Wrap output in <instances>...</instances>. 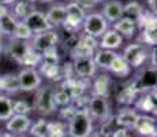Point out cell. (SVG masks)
Here are the masks:
<instances>
[{
    "label": "cell",
    "mask_w": 157,
    "mask_h": 137,
    "mask_svg": "<svg viewBox=\"0 0 157 137\" xmlns=\"http://www.w3.org/2000/svg\"><path fill=\"white\" fill-rule=\"evenodd\" d=\"M93 133L92 117L87 110H78L71 117L68 123V136L70 137H89Z\"/></svg>",
    "instance_id": "cell-1"
},
{
    "label": "cell",
    "mask_w": 157,
    "mask_h": 137,
    "mask_svg": "<svg viewBox=\"0 0 157 137\" xmlns=\"http://www.w3.org/2000/svg\"><path fill=\"white\" fill-rule=\"evenodd\" d=\"M85 10L79 3H70L66 6V21L63 23L66 30L74 33L82 26L83 21H85Z\"/></svg>",
    "instance_id": "cell-2"
},
{
    "label": "cell",
    "mask_w": 157,
    "mask_h": 137,
    "mask_svg": "<svg viewBox=\"0 0 157 137\" xmlns=\"http://www.w3.org/2000/svg\"><path fill=\"white\" fill-rule=\"evenodd\" d=\"M56 103L53 100V91L49 87L40 88L37 91V95H36L34 100V108L37 110L40 114L48 115L52 114L56 111Z\"/></svg>",
    "instance_id": "cell-3"
},
{
    "label": "cell",
    "mask_w": 157,
    "mask_h": 137,
    "mask_svg": "<svg viewBox=\"0 0 157 137\" xmlns=\"http://www.w3.org/2000/svg\"><path fill=\"white\" fill-rule=\"evenodd\" d=\"M87 112L92 118L100 119L101 122L108 121L111 118V108L107 102V97L92 96V99L87 102Z\"/></svg>",
    "instance_id": "cell-4"
},
{
    "label": "cell",
    "mask_w": 157,
    "mask_h": 137,
    "mask_svg": "<svg viewBox=\"0 0 157 137\" xmlns=\"http://www.w3.org/2000/svg\"><path fill=\"white\" fill-rule=\"evenodd\" d=\"M82 25L86 34L96 38L101 37L105 33V30L108 29V22L105 21V18L101 14H97V13L89 14L87 17H85V21H83Z\"/></svg>",
    "instance_id": "cell-5"
},
{
    "label": "cell",
    "mask_w": 157,
    "mask_h": 137,
    "mask_svg": "<svg viewBox=\"0 0 157 137\" xmlns=\"http://www.w3.org/2000/svg\"><path fill=\"white\" fill-rule=\"evenodd\" d=\"M149 51L144 44H130L123 52V59L128 63L130 67H140L141 65L147 59Z\"/></svg>",
    "instance_id": "cell-6"
},
{
    "label": "cell",
    "mask_w": 157,
    "mask_h": 137,
    "mask_svg": "<svg viewBox=\"0 0 157 137\" xmlns=\"http://www.w3.org/2000/svg\"><path fill=\"white\" fill-rule=\"evenodd\" d=\"M17 77L18 82H19V91L30 92V91L38 89V87L41 85V77L34 67H26L21 70V73Z\"/></svg>",
    "instance_id": "cell-7"
},
{
    "label": "cell",
    "mask_w": 157,
    "mask_h": 137,
    "mask_svg": "<svg viewBox=\"0 0 157 137\" xmlns=\"http://www.w3.org/2000/svg\"><path fill=\"white\" fill-rule=\"evenodd\" d=\"M57 40H59V36H57L56 32H53V30H47V32L37 33V34L34 36V38H33L30 47H32L33 50H36L37 52L43 54L47 50H49V48L56 47Z\"/></svg>",
    "instance_id": "cell-8"
},
{
    "label": "cell",
    "mask_w": 157,
    "mask_h": 137,
    "mask_svg": "<svg viewBox=\"0 0 157 137\" xmlns=\"http://www.w3.org/2000/svg\"><path fill=\"white\" fill-rule=\"evenodd\" d=\"M96 66L93 56H81L74 58L72 63V71L81 78H90L96 74Z\"/></svg>",
    "instance_id": "cell-9"
},
{
    "label": "cell",
    "mask_w": 157,
    "mask_h": 137,
    "mask_svg": "<svg viewBox=\"0 0 157 137\" xmlns=\"http://www.w3.org/2000/svg\"><path fill=\"white\" fill-rule=\"evenodd\" d=\"M23 22L28 25V27L32 30V33H41V32H47L51 30V25L47 19V15L40 13V11H32L28 17L23 19Z\"/></svg>",
    "instance_id": "cell-10"
},
{
    "label": "cell",
    "mask_w": 157,
    "mask_h": 137,
    "mask_svg": "<svg viewBox=\"0 0 157 137\" xmlns=\"http://www.w3.org/2000/svg\"><path fill=\"white\" fill-rule=\"evenodd\" d=\"M132 129L144 137H156V121L149 115H138Z\"/></svg>",
    "instance_id": "cell-11"
},
{
    "label": "cell",
    "mask_w": 157,
    "mask_h": 137,
    "mask_svg": "<svg viewBox=\"0 0 157 137\" xmlns=\"http://www.w3.org/2000/svg\"><path fill=\"white\" fill-rule=\"evenodd\" d=\"M8 122L6 125L8 133L13 135H21L25 133L26 130H29V127L32 126V121L28 115H19V114H14L10 119H7Z\"/></svg>",
    "instance_id": "cell-12"
},
{
    "label": "cell",
    "mask_w": 157,
    "mask_h": 137,
    "mask_svg": "<svg viewBox=\"0 0 157 137\" xmlns=\"http://www.w3.org/2000/svg\"><path fill=\"white\" fill-rule=\"evenodd\" d=\"M83 78H66L64 82H63L62 85V89H64L66 92L68 93V95L71 96V99H75V97L83 95V92H85L87 84L86 82L82 81Z\"/></svg>",
    "instance_id": "cell-13"
},
{
    "label": "cell",
    "mask_w": 157,
    "mask_h": 137,
    "mask_svg": "<svg viewBox=\"0 0 157 137\" xmlns=\"http://www.w3.org/2000/svg\"><path fill=\"white\" fill-rule=\"evenodd\" d=\"M30 50V45L26 42V40H19V38H13L8 44L7 52L11 58H14L18 63L22 62V59L25 58V55L28 54Z\"/></svg>",
    "instance_id": "cell-14"
},
{
    "label": "cell",
    "mask_w": 157,
    "mask_h": 137,
    "mask_svg": "<svg viewBox=\"0 0 157 137\" xmlns=\"http://www.w3.org/2000/svg\"><path fill=\"white\" fill-rule=\"evenodd\" d=\"M102 17L105 18L107 22H116L117 19L123 17V4L117 0L109 2L102 8Z\"/></svg>",
    "instance_id": "cell-15"
},
{
    "label": "cell",
    "mask_w": 157,
    "mask_h": 137,
    "mask_svg": "<svg viewBox=\"0 0 157 137\" xmlns=\"http://www.w3.org/2000/svg\"><path fill=\"white\" fill-rule=\"evenodd\" d=\"M123 41V37L119 34V33L116 32V30H105V33L101 36V41H100V47L102 50H116V48L120 47V44H122Z\"/></svg>",
    "instance_id": "cell-16"
},
{
    "label": "cell",
    "mask_w": 157,
    "mask_h": 137,
    "mask_svg": "<svg viewBox=\"0 0 157 137\" xmlns=\"http://www.w3.org/2000/svg\"><path fill=\"white\" fill-rule=\"evenodd\" d=\"M135 107L144 112H152L156 114V89L150 91V92L145 93L137 100Z\"/></svg>",
    "instance_id": "cell-17"
},
{
    "label": "cell",
    "mask_w": 157,
    "mask_h": 137,
    "mask_svg": "<svg viewBox=\"0 0 157 137\" xmlns=\"http://www.w3.org/2000/svg\"><path fill=\"white\" fill-rule=\"evenodd\" d=\"M135 27H137V23L135 21L130 19V18H126V17H122L120 19H117L115 22V26H113V30H116L120 36H124V37H132L135 33Z\"/></svg>",
    "instance_id": "cell-18"
},
{
    "label": "cell",
    "mask_w": 157,
    "mask_h": 137,
    "mask_svg": "<svg viewBox=\"0 0 157 137\" xmlns=\"http://www.w3.org/2000/svg\"><path fill=\"white\" fill-rule=\"evenodd\" d=\"M137 111L132 108H123L122 111L119 112V114L116 115V123L119 125L120 127H123V129H132V126H134L135 121H137Z\"/></svg>",
    "instance_id": "cell-19"
},
{
    "label": "cell",
    "mask_w": 157,
    "mask_h": 137,
    "mask_svg": "<svg viewBox=\"0 0 157 137\" xmlns=\"http://www.w3.org/2000/svg\"><path fill=\"white\" fill-rule=\"evenodd\" d=\"M111 87V78L107 74H100L93 82V96L108 97Z\"/></svg>",
    "instance_id": "cell-20"
},
{
    "label": "cell",
    "mask_w": 157,
    "mask_h": 137,
    "mask_svg": "<svg viewBox=\"0 0 157 137\" xmlns=\"http://www.w3.org/2000/svg\"><path fill=\"white\" fill-rule=\"evenodd\" d=\"M116 55H117L116 52H113V51H111V50H100L94 54L93 60H94V63H96L97 67L109 70L111 63H112V60L115 59Z\"/></svg>",
    "instance_id": "cell-21"
},
{
    "label": "cell",
    "mask_w": 157,
    "mask_h": 137,
    "mask_svg": "<svg viewBox=\"0 0 157 137\" xmlns=\"http://www.w3.org/2000/svg\"><path fill=\"white\" fill-rule=\"evenodd\" d=\"M48 22L52 26H60L66 21V7L64 6H53L47 14Z\"/></svg>",
    "instance_id": "cell-22"
},
{
    "label": "cell",
    "mask_w": 157,
    "mask_h": 137,
    "mask_svg": "<svg viewBox=\"0 0 157 137\" xmlns=\"http://www.w3.org/2000/svg\"><path fill=\"white\" fill-rule=\"evenodd\" d=\"M109 70L115 75H117V77H127L130 74V71H131V67H130L128 63L123 59V56L116 55L115 59L112 60V63H111Z\"/></svg>",
    "instance_id": "cell-23"
},
{
    "label": "cell",
    "mask_w": 157,
    "mask_h": 137,
    "mask_svg": "<svg viewBox=\"0 0 157 137\" xmlns=\"http://www.w3.org/2000/svg\"><path fill=\"white\" fill-rule=\"evenodd\" d=\"M18 91H19V82L17 75L6 74L0 77V92L17 93Z\"/></svg>",
    "instance_id": "cell-24"
},
{
    "label": "cell",
    "mask_w": 157,
    "mask_h": 137,
    "mask_svg": "<svg viewBox=\"0 0 157 137\" xmlns=\"http://www.w3.org/2000/svg\"><path fill=\"white\" fill-rule=\"evenodd\" d=\"M17 19L11 15L10 13L4 14L3 17H0V34H6V36H14L15 29H17Z\"/></svg>",
    "instance_id": "cell-25"
},
{
    "label": "cell",
    "mask_w": 157,
    "mask_h": 137,
    "mask_svg": "<svg viewBox=\"0 0 157 137\" xmlns=\"http://www.w3.org/2000/svg\"><path fill=\"white\" fill-rule=\"evenodd\" d=\"M40 71L44 77L49 78V80H59V78L62 77V69L59 67L57 63L41 62L40 63Z\"/></svg>",
    "instance_id": "cell-26"
},
{
    "label": "cell",
    "mask_w": 157,
    "mask_h": 137,
    "mask_svg": "<svg viewBox=\"0 0 157 137\" xmlns=\"http://www.w3.org/2000/svg\"><path fill=\"white\" fill-rule=\"evenodd\" d=\"M138 92L140 91L135 87V84H130L120 91V93L117 95V102L122 103V104H131L135 100V97H137Z\"/></svg>",
    "instance_id": "cell-27"
},
{
    "label": "cell",
    "mask_w": 157,
    "mask_h": 137,
    "mask_svg": "<svg viewBox=\"0 0 157 137\" xmlns=\"http://www.w3.org/2000/svg\"><path fill=\"white\" fill-rule=\"evenodd\" d=\"M135 23H138L141 29H156V14L150 10H142Z\"/></svg>",
    "instance_id": "cell-28"
},
{
    "label": "cell",
    "mask_w": 157,
    "mask_h": 137,
    "mask_svg": "<svg viewBox=\"0 0 157 137\" xmlns=\"http://www.w3.org/2000/svg\"><path fill=\"white\" fill-rule=\"evenodd\" d=\"M14 115L13 102L10 97L0 95V121H7Z\"/></svg>",
    "instance_id": "cell-29"
},
{
    "label": "cell",
    "mask_w": 157,
    "mask_h": 137,
    "mask_svg": "<svg viewBox=\"0 0 157 137\" xmlns=\"http://www.w3.org/2000/svg\"><path fill=\"white\" fill-rule=\"evenodd\" d=\"M67 136V126L62 121L48 122V135L47 137H66Z\"/></svg>",
    "instance_id": "cell-30"
},
{
    "label": "cell",
    "mask_w": 157,
    "mask_h": 137,
    "mask_svg": "<svg viewBox=\"0 0 157 137\" xmlns=\"http://www.w3.org/2000/svg\"><path fill=\"white\" fill-rule=\"evenodd\" d=\"M142 10H144L142 6L138 2H131V3H128V4L123 6V17L130 18V19H132V21H137L138 17L142 13Z\"/></svg>",
    "instance_id": "cell-31"
},
{
    "label": "cell",
    "mask_w": 157,
    "mask_h": 137,
    "mask_svg": "<svg viewBox=\"0 0 157 137\" xmlns=\"http://www.w3.org/2000/svg\"><path fill=\"white\" fill-rule=\"evenodd\" d=\"M71 55L72 58H81V56H93L94 55V50L89 48L87 45H85L82 41L78 38V41L74 44L71 50Z\"/></svg>",
    "instance_id": "cell-32"
},
{
    "label": "cell",
    "mask_w": 157,
    "mask_h": 137,
    "mask_svg": "<svg viewBox=\"0 0 157 137\" xmlns=\"http://www.w3.org/2000/svg\"><path fill=\"white\" fill-rule=\"evenodd\" d=\"M15 3V7H14V13L18 18H22L25 19L28 15L34 11V4H30V3H23V2H14Z\"/></svg>",
    "instance_id": "cell-33"
},
{
    "label": "cell",
    "mask_w": 157,
    "mask_h": 137,
    "mask_svg": "<svg viewBox=\"0 0 157 137\" xmlns=\"http://www.w3.org/2000/svg\"><path fill=\"white\" fill-rule=\"evenodd\" d=\"M41 63V54L37 52L36 50H33L30 47V50L28 51V54L25 55V58L22 59L21 65H25V66H29V67H33V66H37Z\"/></svg>",
    "instance_id": "cell-34"
},
{
    "label": "cell",
    "mask_w": 157,
    "mask_h": 137,
    "mask_svg": "<svg viewBox=\"0 0 157 137\" xmlns=\"http://www.w3.org/2000/svg\"><path fill=\"white\" fill-rule=\"evenodd\" d=\"M32 136L34 137H47L48 135V122L45 119H38L33 126L29 127Z\"/></svg>",
    "instance_id": "cell-35"
},
{
    "label": "cell",
    "mask_w": 157,
    "mask_h": 137,
    "mask_svg": "<svg viewBox=\"0 0 157 137\" xmlns=\"http://www.w3.org/2000/svg\"><path fill=\"white\" fill-rule=\"evenodd\" d=\"M33 37L32 30L28 27L25 22H18L17 29L14 33V38H19V40H30Z\"/></svg>",
    "instance_id": "cell-36"
},
{
    "label": "cell",
    "mask_w": 157,
    "mask_h": 137,
    "mask_svg": "<svg viewBox=\"0 0 157 137\" xmlns=\"http://www.w3.org/2000/svg\"><path fill=\"white\" fill-rule=\"evenodd\" d=\"M53 100H55L56 106H68L71 103V96L68 95L67 92H66L64 89H62L60 88L59 91H56V92H53Z\"/></svg>",
    "instance_id": "cell-37"
},
{
    "label": "cell",
    "mask_w": 157,
    "mask_h": 137,
    "mask_svg": "<svg viewBox=\"0 0 157 137\" xmlns=\"http://www.w3.org/2000/svg\"><path fill=\"white\" fill-rule=\"evenodd\" d=\"M13 111L14 114L28 115L32 111V108H30L28 102H25V100H17V102H13Z\"/></svg>",
    "instance_id": "cell-38"
},
{
    "label": "cell",
    "mask_w": 157,
    "mask_h": 137,
    "mask_svg": "<svg viewBox=\"0 0 157 137\" xmlns=\"http://www.w3.org/2000/svg\"><path fill=\"white\" fill-rule=\"evenodd\" d=\"M142 40L147 45H156L157 42L156 29H142Z\"/></svg>",
    "instance_id": "cell-39"
},
{
    "label": "cell",
    "mask_w": 157,
    "mask_h": 137,
    "mask_svg": "<svg viewBox=\"0 0 157 137\" xmlns=\"http://www.w3.org/2000/svg\"><path fill=\"white\" fill-rule=\"evenodd\" d=\"M79 40L82 41L85 45H87L89 48H92V50H96V48L98 47V42H97V40H96V37H92V36L86 34V33L83 36H81Z\"/></svg>",
    "instance_id": "cell-40"
},
{
    "label": "cell",
    "mask_w": 157,
    "mask_h": 137,
    "mask_svg": "<svg viewBox=\"0 0 157 137\" xmlns=\"http://www.w3.org/2000/svg\"><path fill=\"white\" fill-rule=\"evenodd\" d=\"M78 110L74 107V106L71 104H68V106H64V107L62 108V111H60V115H62V118H64V119H67V121H70L71 119V117L77 112Z\"/></svg>",
    "instance_id": "cell-41"
},
{
    "label": "cell",
    "mask_w": 157,
    "mask_h": 137,
    "mask_svg": "<svg viewBox=\"0 0 157 137\" xmlns=\"http://www.w3.org/2000/svg\"><path fill=\"white\" fill-rule=\"evenodd\" d=\"M111 137H130L128 135V130L127 129H123V127H119L117 130H113L112 136Z\"/></svg>",
    "instance_id": "cell-42"
},
{
    "label": "cell",
    "mask_w": 157,
    "mask_h": 137,
    "mask_svg": "<svg viewBox=\"0 0 157 137\" xmlns=\"http://www.w3.org/2000/svg\"><path fill=\"white\" fill-rule=\"evenodd\" d=\"M81 2L83 3V4H86V6H94V4H97V3H100L102 2V0H81Z\"/></svg>",
    "instance_id": "cell-43"
},
{
    "label": "cell",
    "mask_w": 157,
    "mask_h": 137,
    "mask_svg": "<svg viewBox=\"0 0 157 137\" xmlns=\"http://www.w3.org/2000/svg\"><path fill=\"white\" fill-rule=\"evenodd\" d=\"M147 4H149L150 11L156 14V0H147Z\"/></svg>",
    "instance_id": "cell-44"
},
{
    "label": "cell",
    "mask_w": 157,
    "mask_h": 137,
    "mask_svg": "<svg viewBox=\"0 0 157 137\" xmlns=\"http://www.w3.org/2000/svg\"><path fill=\"white\" fill-rule=\"evenodd\" d=\"M8 13V10L6 8V6H2L0 4V17H3L4 14H7Z\"/></svg>",
    "instance_id": "cell-45"
},
{
    "label": "cell",
    "mask_w": 157,
    "mask_h": 137,
    "mask_svg": "<svg viewBox=\"0 0 157 137\" xmlns=\"http://www.w3.org/2000/svg\"><path fill=\"white\" fill-rule=\"evenodd\" d=\"M15 0H0V4L2 6H7V4H13Z\"/></svg>",
    "instance_id": "cell-46"
},
{
    "label": "cell",
    "mask_w": 157,
    "mask_h": 137,
    "mask_svg": "<svg viewBox=\"0 0 157 137\" xmlns=\"http://www.w3.org/2000/svg\"><path fill=\"white\" fill-rule=\"evenodd\" d=\"M89 137H108V136L102 135V133H100V132H96V133H92Z\"/></svg>",
    "instance_id": "cell-47"
},
{
    "label": "cell",
    "mask_w": 157,
    "mask_h": 137,
    "mask_svg": "<svg viewBox=\"0 0 157 137\" xmlns=\"http://www.w3.org/2000/svg\"><path fill=\"white\" fill-rule=\"evenodd\" d=\"M152 65L156 66V50L152 52Z\"/></svg>",
    "instance_id": "cell-48"
},
{
    "label": "cell",
    "mask_w": 157,
    "mask_h": 137,
    "mask_svg": "<svg viewBox=\"0 0 157 137\" xmlns=\"http://www.w3.org/2000/svg\"><path fill=\"white\" fill-rule=\"evenodd\" d=\"M15 2H23V3H30V4H34L36 0H15Z\"/></svg>",
    "instance_id": "cell-49"
},
{
    "label": "cell",
    "mask_w": 157,
    "mask_h": 137,
    "mask_svg": "<svg viewBox=\"0 0 157 137\" xmlns=\"http://www.w3.org/2000/svg\"><path fill=\"white\" fill-rule=\"evenodd\" d=\"M2 137H17V136L13 135V133H4V135H2Z\"/></svg>",
    "instance_id": "cell-50"
},
{
    "label": "cell",
    "mask_w": 157,
    "mask_h": 137,
    "mask_svg": "<svg viewBox=\"0 0 157 137\" xmlns=\"http://www.w3.org/2000/svg\"><path fill=\"white\" fill-rule=\"evenodd\" d=\"M3 50V44H2V34H0V52H2Z\"/></svg>",
    "instance_id": "cell-51"
},
{
    "label": "cell",
    "mask_w": 157,
    "mask_h": 137,
    "mask_svg": "<svg viewBox=\"0 0 157 137\" xmlns=\"http://www.w3.org/2000/svg\"><path fill=\"white\" fill-rule=\"evenodd\" d=\"M41 2H51V0H41Z\"/></svg>",
    "instance_id": "cell-52"
},
{
    "label": "cell",
    "mask_w": 157,
    "mask_h": 137,
    "mask_svg": "<svg viewBox=\"0 0 157 137\" xmlns=\"http://www.w3.org/2000/svg\"><path fill=\"white\" fill-rule=\"evenodd\" d=\"M0 137H2V135H0Z\"/></svg>",
    "instance_id": "cell-53"
}]
</instances>
